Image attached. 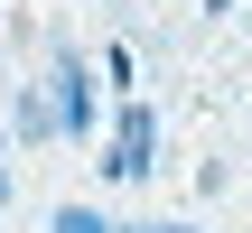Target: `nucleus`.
Segmentation results:
<instances>
[{
    "label": "nucleus",
    "mask_w": 252,
    "mask_h": 233,
    "mask_svg": "<svg viewBox=\"0 0 252 233\" xmlns=\"http://www.w3.org/2000/svg\"><path fill=\"white\" fill-rule=\"evenodd\" d=\"M56 233H112V224H103L94 205H56Z\"/></svg>",
    "instance_id": "obj_3"
},
{
    "label": "nucleus",
    "mask_w": 252,
    "mask_h": 233,
    "mask_svg": "<svg viewBox=\"0 0 252 233\" xmlns=\"http://www.w3.org/2000/svg\"><path fill=\"white\" fill-rule=\"evenodd\" d=\"M0 205H9V177H0Z\"/></svg>",
    "instance_id": "obj_5"
},
{
    "label": "nucleus",
    "mask_w": 252,
    "mask_h": 233,
    "mask_svg": "<svg viewBox=\"0 0 252 233\" xmlns=\"http://www.w3.org/2000/svg\"><path fill=\"white\" fill-rule=\"evenodd\" d=\"M159 168V112L140 93H122V121H112V149H103V177H150Z\"/></svg>",
    "instance_id": "obj_1"
},
{
    "label": "nucleus",
    "mask_w": 252,
    "mask_h": 233,
    "mask_svg": "<svg viewBox=\"0 0 252 233\" xmlns=\"http://www.w3.org/2000/svg\"><path fill=\"white\" fill-rule=\"evenodd\" d=\"M47 112H56V131H75V140L94 131V75H84V56H75V47L56 56V103H47Z\"/></svg>",
    "instance_id": "obj_2"
},
{
    "label": "nucleus",
    "mask_w": 252,
    "mask_h": 233,
    "mask_svg": "<svg viewBox=\"0 0 252 233\" xmlns=\"http://www.w3.org/2000/svg\"><path fill=\"white\" fill-rule=\"evenodd\" d=\"M112 233H196V224H112Z\"/></svg>",
    "instance_id": "obj_4"
}]
</instances>
